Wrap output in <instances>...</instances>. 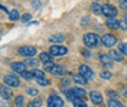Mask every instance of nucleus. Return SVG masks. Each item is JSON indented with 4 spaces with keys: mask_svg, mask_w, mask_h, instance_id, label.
Instances as JSON below:
<instances>
[{
    "mask_svg": "<svg viewBox=\"0 0 127 107\" xmlns=\"http://www.w3.org/2000/svg\"><path fill=\"white\" fill-rule=\"evenodd\" d=\"M72 102H73V107H88L87 104L84 101H82L81 99H75Z\"/></svg>",
    "mask_w": 127,
    "mask_h": 107,
    "instance_id": "23",
    "label": "nucleus"
},
{
    "mask_svg": "<svg viewBox=\"0 0 127 107\" xmlns=\"http://www.w3.org/2000/svg\"><path fill=\"white\" fill-rule=\"evenodd\" d=\"M125 22H126V24H127V15H126V17H125Z\"/></svg>",
    "mask_w": 127,
    "mask_h": 107,
    "instance_id": "40",
    "label": "nucleus"
},
{
    "mask_svg": "<svg viewBox=\"0 0 127 107\" xmlns=\"http://www.w3.org/2000/svg\"><path fill=\"white\" fill-rule=\"evenodd\" d=\"M92 11L95 15H100L101 14V5H99L98 2H93L92 4Z\"/></svg>",
    "mask_w": 127,
    "mask_h": 107,
    "instance_id": "21",
    "label": "nucleus"
},
{
    "mask_svg": "<svg viewBox=\"0 0 127 107\" xmlns=\"http://www.w3.org/2000/svg\"><path fill=\"white\" fill-rule=\"evenodd\" d=\"M44 69L48 71L49 73L54 74V76H61L65 73V68L59 66V64H54L53 62H44Z\"/></svg>",
    "mask_w": 127,
    "mask_h": 107,
    "instance_id": "2",
    "label": "nucleus"
},
{
    "mask_svg": "<svg viewBox=\"0 0 127 107\" xmlns=\"http://www.w3.org/2000/svg\"><path fill=\"white\" fill-rule=\"evenodd\" d=\"M63 83H64V84H65V85H68V84H70L67 79H65V80H64V79H63Z\"/></svg>",
    "mask_w": 127,
    "mask_h": 107,
    "instance_id": "38",
    "label": "nucleus"
},
{
    "mask_svg": "<svg viewBox=\"0 0 127 107\" xmlns=\"http://www.w3.org/2000/svg\"><path fill=\"white\" fill-rule=\"evenodd\" d=\"M15 105L17 107H23V105H25V97L23 96H17L15 99Z\"/></svg>",
    "mask_w": 127,
    "mask_h": 107,
    "instance_id": "24",
    "label": "nucleus"
},
{
    "mask_svg": "<svg viewBox=\"0 0 127 107\" xmlns=\"http://www.w3.org/2000/svg\"><path fill=\"white\" fill-rule=\"evenodd\" d=\"M119 4H120V7H121L122 10H126L127 11V0H120Z\"/></svg>",
    "mask_w": 127,
    "mask_h": 107,
    "instance_id": "31",
    "label": "nucleus"
},
{
    "mask_svg": "<svg viewBox=\"0 0 127 107\" xmlns=\"http://www.w3.org/2000/svg\"><path fill=\"white\" fill-rule=\"evenodd\" d=\"M64 101L63 99L58 95H51L48 99V107H63Z\"/></svg>",
    "mask_w": 127,
    "mask_h": 107,
    "instance_id": "6",
    "label": "nucleus"
},
{
    "mask_svg": "<svg viewBox=\"0 0 127 107\" xmlns=\"http://www.w3.org/2000/svg\"><path fill=\"white\" fill-rule=\"evenodd\" d=\"M9 18H10V21H17V20L20 18L18 11H17V10H12V11L9 14Z\"/></svg>",
    "mask_w": 127,
    "mask_h": 107,
    "instance_id": "22",
    "label": "nucleus"
},
{
    "mask_svg": "<svg viewBox=\"0 0 127 107\" xmlns=\"http://www.w3.org/2000/svg\"><path fill=\"white\" fill-rule=\"evenodd\" d=\"M11 69L17 72V73H21V72L26 71V64L22 63V62H15V63L11 64Z\"/></svg>",
    "mask_w": 127,
    "mask_h": 107,
    "instance_id": "13",
    "label": "nucleus"
},
{
    "mask_svg": "<svg viewBox=\"0 0 127 107\" xmlns=\"http://www.w3.org/2000/svg\"><path fill=\"white\" fill-rule=\"evenodd\" d=\"M49 52H50L51 56H64V55L67 54V47L61 45H53L50 46Z\"/></svg>",
    "mask_w": 127,
    "mask_h": 107,
    "instance_id": "4",
    "label": "nucleus"
},
{
    "mask_svg": "<svg viewBox=\"0 0 127 107\" xmlns=\"http://www.w3.org/2000/svg\"><path fill=\"white\" fill-rule=\"evenodd\" d=\"M65 40V35L64 34H54L49 38V42L51 43H61Z\"/></svg>",
    "mask_w": 127,
    "mask_h": 107,
    "instance_id": "17",
    "label": "nucleus"
},
{
    "mask_svg": "<svg viewBox=\"0 0 127 107\" xmlns=\"http://www.w3.org/2000/svg\"><path fill=\"white\" fill-rule=\"evenodd\" d=\"M81 52H82V55H83L84 57H87V59L91 57V51H89V50H82Z\"/></svg>",
    "mask_w": 127,
    "mask_h": 107,
    "instance_id": "35",
    "label": "nucleus"
},
{
    "mask_svg": "<svg viewBox=\"0 0 127 107\" xmlns=\"http://www.w3.org/2000/svg\"><path fill=\"white\" fill-rule=\"evenodd\" d=\"M31 104L33 105V107H39L40 105H42V100H40V99H37V100L32 101Z\"/></svg>",
    "mask_w": 127,
    "mask_h": 107,
    "instance_id": "34",
    "label": "nucleus"
},
{
    "mask_svg": "<svg viewBox=\"0 0 127 107\" xmlns=\"http://www.w3.org/2000/svg\"><path fill=\"white\" fill-rule=\"evenodd\" d=\"M72 90H73L75 96H76L77 99H82V97L86 96V90H84V89H81V88H73Z\"/></svg>",
    "mask_w": 127,
    "mask_h": 107,
    "instance_id": "18",
    "label": "nucleus"
},
{
    "mask_svg": "<svg viewBox=\"0 0 127 107\" xmlns=\"http://www.w3.org/2000/svg\"><path fill=\"white\" fill-rule=\"evenodd\" d=\"M78 69H79V73H81L83 77H86L87 79H93V78H94L93 71H92L88 66H86V64H81Z\"/></svg>",
    "mask_w": 127,
    "mask_h": 107,
    "instance_id": "9",
    "label": "nucleus"
},
{
    "mask_svg": "<svg viewBox=\"0 0 127 107\" xmlns=\"http://www.w3.org/2000/svg\"><path fill=\"white\" fill-rule=\"evenodd\" d=\"M89 96H91V100H92V102H93L94 105H100V104L103 102V95H101L100 92L92 91Z\"/></svg>",
    "mask_w": 127,
    "mask_h": 107,
    "instance_id": "11",
    "label": "nucleus"
},
{
    "mask_svg": "<svg viewBox=\"0 0 127 107\" xmlns=\"http://www.w3.org/2000/svg\"><path fill=\"white\" fill-rule=\"evenodd\" d=\"M101 14L106 17H115L117 15V10L112 5H103L101 6Z\"/></svg>",
    "mask_w": 127,
    "mask_h": 107,
    "instance_id": "7",
    "label": "nucleus"
},
{
    "mask_svg": "<svg viewBox=\"0 0 127 107\" xmlns=\"http://www.w3.org/2000/svg\"><path fill=\"white\" fill-rule=\"evenodd\" d=\"M4 83L9 86H12V88H18L20 86V80L15 76H5L4 77Z\"/></svg>",
    "mask_w": 127,
    "mask_h": 107,
    "instance_id": "8",
    "label": "nucleus"
},
{
    "mask_svg": "<svg viewBox=\"0 0 127 107\" xmlns=\"http://www.w3.org/2000/svg\"><path fill=\"white\" fill-rule=\"evenodd\" d=\"M73 78V80L76 82V83H78V84H82V85H86V84H88V79L86 78V77H83L81 73H76V74H73L72 76Z\"/></svg>",
    "mask_w": 127,
    "mask_h": 107,
    "instance_id": "15",
    "label": "nucleus"
},
{
    "mask_svg": "<svg viewBox=\"0 0 127 107\" xmlns=\"http://www.w3.org/2000/svg\"><path fill=\"white\" fill-rule=\"evenodd\" d=\"M33 76L35 77L37 79H40V78H44V72H42L40 69H33Z\"/></svg>",
    "mask_w": 127,
    "mask_h": 107,
    "instance_id": "26",
    "label": "nucleus"
},
{
    "mask_svg": "<svg viewBox=\"0 0 127 107\" xmlns=\"http://www.w3.org/2000/svg\"><path fill=\"white\" fill-rule=\"evenodd\" d=\"M39 60L43 62H50L51 61V55L48 54V52H42V54L39 55Z\"/></svg>",
    "mask_w": 127,
    "mask_h": 107,
    "instance_id": "20",
    "label": "nucleus"
},
{
    "mask_svg": "<svg viewBox=\"0 0 127 107\" xmlns=\"http://www.w3.org/2000/svg\"><path fill=\"white\" fill-rule=\"evenodd\" d=\"M119 51L122 54V55H126L127 56V43H122L119 45Z\"/></svg>",
    "mask_w": 127,
    "mask_h": 107,
    "instance_id": "25",
    "label": "nucleus"
},
{
    "mask_svg": "<svg viewBox=\"0 0 127 107\" xmlns=\"http://www.w3.org/2000/svg\"><path fill=\"white\" fill-rule=\"evenodd\" d=\"M37 83H38L39 85H43V86H47V85H49V80H48V79H45V78L37 79Z\"/></svg>",
    "mask_w": 127,
    "mask_h": 107,
    "instance_id": "28",
    "label": "nucleus"
},
{
    "mask_svg": "<svg viewBox=\"0 0 127 107\" xmlns=\"http://www.w3.org/2000/svg\"><path fill=\"white\" fill-rule=\"evenodd\" d=\"M0 91H1V96H2V99H5V100H9V99L12 96V91L6 86V84H5V85H1Z\"/></svg>",
    "mask_w": 127,
    "mask_h": 107,
    "instance_id": "12",
    "label": "nucleus"
},
{
    "mask_svg": "<svg viewBox=\"0 0 127 107\" xmlns=\"http://www.w3.org/2000/svg\"><path fill=\"white\" fill-rule=\"evenodd\" d=\"M100 62L104 64V66H112V59H111L110 55H106V54H101L99 56Z\"/></svg>",
    "mask_w": 127,
    "mask_h": 107,
    "instance_id": "14",
    "label": "nucleus"
},
{
    "mask_svg": "<svg viewBox=\"0 0 127 107\" xmlns=\"http://www.w3.org/2000/svg\"><path fill=\"white\" fill-rule=\"evenodd\" d=\"M105 24H106V27L110 28V29H117V28L121 27V26H120V21H117L115 17H109V18L106 20Z\"/></svg>",
    "mask_w": 127,
    "mask_h": 107,
    "instance_id": "10",
    "label": "nucleus"
},
{
    "mask_svg": "<svg viewBox=\"0 0 127 107\" xmlns=\"http://www.w3.org/2000/svg\"><path fill=\"white\" fill-rule=\"evenodd\" d=\"M27 94H28V95H32V96H35V95L38 94V90L34 89V88H28V89H27Z\"/></svg>",
    "mask_w": 127,
    "mask_h": 107,
    "instance_id": "30",
    "label": "nucleus"
},
{
    "mask_svg": "<svg viewBox=\"0 0 127 107\" xmlns=\"http://www.w3.org/2000/svg\"><path fill=\"white\" fill-rule=\"evenodd\" d=\"M0 7H1V10H2V11H5V12H7V10H6V7H5L4 5H1Z\"/></svg>",
    "mask_w": 127,
    "mask_h": 107,
    "instance_id": "39",
    "label": "nucleus"
},
{
    "mask_svg": "<svg viewBox=\"0 0 127 107\" xmlns=\"http://www.w3.org/2000/svg\"><path fill=\"white\" fill-rule=\"evenodd\" d=\"M108 95L110 96V99H117V97H119V94L116 91H112V90H109V91H108Z\"/></svg>",
    "mask_w": 127,
    "mask_h": 107,
    "instance_id": "33",
    "label": "nucleus"
},
{
    "mask_svg": "<svg viewBox=\"0 0 127 107\" xmlns=\"http://www.w3.org/2000/svg\"><path fill=\"white\" fill-rule=\"evenodd\" d=\"M27 64H30V66H33V67H35L37 64H38V61L37 60H33V59H28L27 61H26Z\"/></svg>",
    "mask_w": 127,
    "mask_h": 107,
    "instance_id": "32",
    "label": "nucleus"
},
{
    "mask_svg": "<svg viewBox=\"0 0 127 107\" xmlns=\"http://www.w3.org/2000/svg\"><path fill=\"white\" fill-rule=\"evenodd\" d=\"M110 56H111V59L112 60H115V61H122L124 60V55L120 52V51H117V50H111L110 52Z\"/></svg>",
    "mask_w": 127,
    "mask_h": 107,
    "instance_id": "16",
    "label": "nucleus"
},
{
    "mask_svg": "<svg viewBox=\"0 0 127 107\" xmlns=\"http://www.w3.org/2000/svg\"><path fill=\"white\" fill-rule=\"evenodd\" d=\"M18 54L21 56H23V57H32V56H34L37 54V50L33 46H28V45L21 46L18 49Z\"/></svg>",
    "mask_w": 127,
    "mask_h": 107,
    "instance_id": "3",
    "label": "nucleus"
},
{
    "mask_svg": "<svg viewBox=\"0 0 127 107\" xmlns=\"http://www.w3.org/2000/svg\"><path fill=\"white\" fill-rule=\"evenodd\" d=\"M20 74L25 79H31L32 77H33V73H32V72H28V71H23V72H21Z\"/></svg>",
    "mask_w": 127,
    "mask_h": 107,
    "instance_id": "27",
    "label": "nucleus"
},
{
    "mask_svg": "<svg viewBox=\"0 0 127 107\" xmlns=\"http://www.w3.org/2000/svg\"><path fill=\"white\" fill-rule=\"evenodd\" d=\"M101 43L106 46V47H112V46L117 43V39H116V37H115L114 34L108 33V34H105V35L101 38Z\"/></svg>",
    "mask_w": 127,
    "mask_h": 107,
    "instance_id": "5",
    "label": "nucleus"
},
{
    "mask_svg": "<svg viewBox=\"0 0 127 107\" xmlns=\"http://www.w3.org/2000/svg\"><path fill=\"white\" fill-rule=\"evenodd\" d=\"M30 20H31V15L30 14H25V15L22 16V22H27Z\"/></svg>",
    "mask_w": 127,
    "mask_h": 107,
    "instance_id": "36",
    "label": "nucleus"
},
{
    "mask_svg": "<svg viewBox=\"0 0 127 107\" xmlns=\"http://www.w3.org/2000/svg\"><path fill=\"white\" fill-rule=\"evenodd\" d=\"M100 42H101V39L94 33H87L83 37V43L87 47H96L100 44Z\"/></svg>",
    "mask_w": 127,
    "mask_h": 107,
    "instance_id": "1",
    "label": "nucleus"
},
{
    "mask_svg": "<svg viewBox=\"0 0 127 107\" xmlns=\"http://www.w3.org/2000/svg\"><path fill=\"white\" fill-rule=\"evenodd\" d=\"M121 91H122V95L127 97V86H122L121 88Z\"/></svg>",
    "mask_w": 127,
    "mask_h": 107,
    "instance_id": "37",
    "label": "nucleus"
},
{
    "mask_svg": "<svg viewBox=\"0 0 127 107\" xmlns=\"http://www.w3.org/2000/svg\"><path fill=\"white\" fill-rule=\"evenodd\" d=\"M100 77L103 78V79H110L111 78V73L109 71H103L101 73H100Z\"/></svg>",
    "mask_w": 127,
    "mask_h": 107,
    "instance_id": "29",
    "label": "nucleus"
},
{
    "mask_svg": "<svg viewBox=\"0 0 127 107\" xmlns=\"http://www.w3.org/2000/svg\"><path fill=\"white\" fill-rule=\"evenodd\" d=\"M108 107H124V105L120 101H117L116 99H110L108 102Z\"/></svg>",
    "mask_w": 127,
    "mask_h": 107,
    "instance_id": "19",
    "label": "nucleus"
}]
</instances>
